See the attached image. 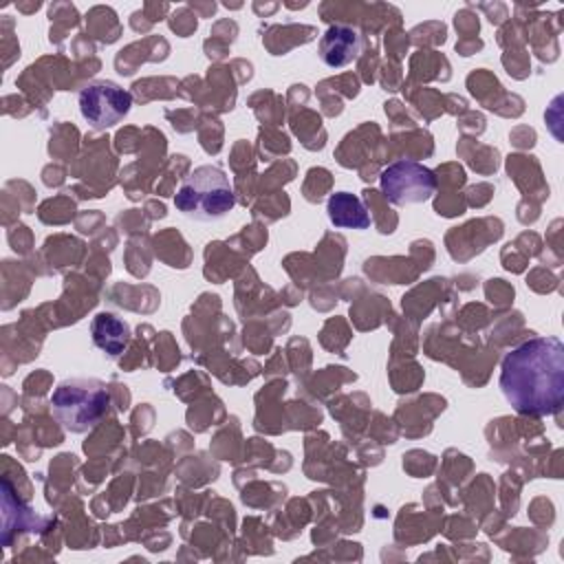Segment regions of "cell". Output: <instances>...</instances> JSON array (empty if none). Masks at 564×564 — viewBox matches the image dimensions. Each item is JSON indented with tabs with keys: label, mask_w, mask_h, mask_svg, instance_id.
<instances>
[{
	"label": "cell",
	"mask_w": 564,
	"mask_h": 564,
	"mask_svg": "<svg viewBox=\"0 0 564 564\" xmlns=\"http://www.w3.org/2000/svg\"><path fill=\"white\" fill-rule=\"evenodd\" d=\"M500 392L529 416H546L564 401V344L557 337H531L505 355Z\"/></svg>",
	"instance_id": "cell-1"
},
{
	"label": "cell",
	"mask_w": 564,
	"mask_h": 564,
	"mask_svg": "<svg viewBox=\"0 0 564 564\" xmlns=\"http://www.w3.org/2000/svg\"><path fill=\"white\" fill-rule=\"evenodd\" d=\"M174 207L200 223L225 218L236 207V194L229 176L218 165H198L174 194Z\"/></svg>",
	"instance_id": "cell-2"
},
{
	"label": "cell",
	"mask_w": 564,
	"mask_h": 564,
	"mask_svg": "<svg viewBox=\"0 0 564 564\" xmlns=\"http://www.w3.org/2000/svg\"><path fill=\"white\" fill-rule=\"evenodd\" d=\"M106 383L93 377H70L57 383L51 394V408L62 427L70 434L93 430L108 410Z\"/></svg>",
	"instance_id": "cell-3"
},
{
	"label": "cell",
	"mask_w": 564,
	"mask_h": 564,
	"mask_svg": "<svg viewBox=\"0 0 564 564\" xmlns=\"http://www.w3.org/2000/svg\"><path fill=\"white\" fill-rule=\"evenodd\" d=\"M77 104L93 130H108L130 112L132 95L110 79H95L82 86Z\"/></svg>",
	"instance_id": "cell-4"
},
{
	"label": "cell",
	"mask_w": 564,
	"mask_h": 564,
	"mask_svg": "<svg viewBox=\"0 0 564 564\" xmlns=\"http://www.w3.org/2000/svg\"><path fill=\"white\" fill-rule=\"evenodd\" d=\"M381 194L392 205L425 203L436 189V176L430 167L416 161H394L379 176Z\"/></svg>",
	"instance_id": "cell-5"
},
{
	"label": "cell",
	"mask_w": 564,
	"mask_h": 564,
	"mask_svg": "<svg viewBox=\"0 0 564 564\" xmlns=\"http://www.w3.org/2000/svg\"><path fill=\"white\" fill-rule=\"evenodd\" d=\"M361 35L357 29L346 24L328 26L319 40V57L330 68H344L359 57Z\"/></svg>",
	"instance_id": "cell-6"
},
{
	"label": "cell",
	"mask_w": 564,
	"mask_h": 564,
	"mask_svg": "<svg viewBox=\"0 0 564 564\" xmlns=\"http://www.w3.org/2000/svg\"><path fill=\"white\" fill-rule=\"evenodd\" d=\"M44 520L35 516L29 507L22 505V500L15 496L11 482L2 478V544L9 546L11 542V531L22 529V531H40Z\"/></svg>",
	"instance_id": "cell-7"
},
{
	"label": "cell",
	"mask_w": 564,
	"mask_h": 564,
	"mask_svg": "<svg viewBox=\"0 0 564 564\" xmlns=\"http://www.w3.org/2000/svg\"><path fill=\"white\" fill-rule=\"evenodd\" d=\"M90 333L95 346L101 348L108 357H119L130 341L128 324L115 313H97L90 322Z\"/></svg>",
	"instance_id": "cell-8"
},
{
	"label": "cell",
	"mask_w": 564,
	"mask_h": 564,
	"mask_svg": "<svg viewBox=\"0 0 564 564\" xmlns=\"http://www.w3.org/2000/svg\"><path fill=\"white\" fill-rule=\"evenodd\" d=\"M328 220L335 227L344 229H368L370 227V214L359 196L350 192H337L328 198L326 205Z\"/></svg>",
	"instance_id": "cell-9"
}]
</instances>
